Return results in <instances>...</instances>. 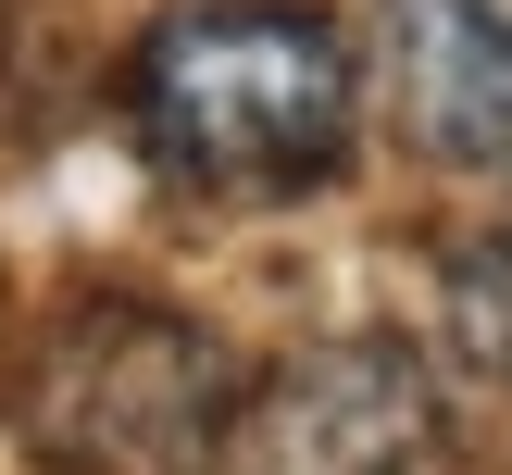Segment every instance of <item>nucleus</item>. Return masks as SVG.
I'll return each mask as SVG.
<instances>
[{"mask_svg": "<svg viewBox=\"0 0 512 475\" xmlns=\"http://www.w3.org/2000/svg\"><path fill=\"white\" fill-rule=\"evenodd\" d=\"M388 75L413 150L512 175V0H388Z\"/></svg>", "mask_w": 512, "mask_h": 475, "instance_id": "4", "label": "nucleus"}, {"mask_svg": "<svg viewBox=\"0 0 512 475\" xmlns=\"http://www.w3.org/2000/svg\"><path fill=\"white\" fill-rule=\"evenodd\" d=\"M438 450V388L400 338H325L238 400V463L250 475H425Z\"/></svg>", "mask_w": 512, "mask_h": 475, "instance_id": "3", "label": "nucleus"}, {"mask_svg": "<svg viewBox=\"0 0 512 475\" xmlns=\"http://www.w3.org/2000/svg\"><path fill=\"white\" fill-rule=\"evenodd\" d=\"M450 338L488 375H512V238H488L475 263H450Z\"/></svg>", "mask_w": 512, "mask_h": 475, "instance_id": "5", "label": "nucleus"}, {"mask_svg": "<svg viewBox=\"0 0 512 475\" xmlns=\"http://www.w3.org/2000/svg\"><path fill=\"white\" fill-rule=\"evenodd\" d=\"M238 363L163 300H75L25 363V438L75 475H213L238 450Z\"/></svg>", "mask_w": 512, "mask_h": 475, "instance_id": "2", "label": "nucleus"}, {"mask_svg": "<svg viewBox=\"0 0 512 475\" xmlns=\"http://www.w3.org/2000/svg\"><path fill=\"white\" fill-rule=\"evenodd\" d=\"M350 38L288 0H200L138 50V138L188 188H313L350 138Z\"/></svg>", "mask_w": 512, "mask_h": 475, "instance_id": "1", "label": "nucleus"}]
</instances>
